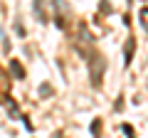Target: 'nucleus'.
Listing matches in <instances>:
<instances>
[{
  "mask_svg": "<svg viewBox=\"0 0 148 138\" xmlns=\"http://www.w3.org/2000/svg\"><path fill=\"white\" fill-rule=\"evenodd\" d=\"M10 67H12V74H15V77H22V74H25V72H22V67H20L17 62H12Z\"/></svg>",
  "mask_w": 148,
  "mask_h": 138,
  "instance_id": "1",
  "label": "nucleus"
},
{
  "mask_svg": "<svg viewBox=\"0 0 148 138\" xmlns=\"http://www.w3.org/2000/svg\"><path fill=\"white\" fill-rule=\"evenodd\" d=\"M99 131H101V123L94 121V123H91V133H94V136H99Z\"/></svg>",
  "mask_w": 148,
  "mask_h": 138,
  "instance_id": "3",
  "label": "nucleus"
},
{
  "mask_svg": "<svg viewBox=\"0 0 148 138\" xmlns=\"http://www.w3.org/2000/svg\"><path fill=\"white\" fill-rule=\"evenodd\" d=\"M131 52H133V40H128V44H126V64L131 62Z\"/></svg>",
  "mask_w": 148,
  "mask_h": 138,
  "instance_id": "2",
  "label": "nucleus"
},
{
  "mask_svg": "<svg viewBox=\"0 0 148 138\" xmlns=\"http://www.w3.org/2000/svg\"><path fill=\"white\" fill-rule=\"evenodd\" d=\"M141 15H143V20H146V22H143V25H146V27H148V10H143V12H141Z\"/></svg>",
  "mask_w": 148,
  "mask_h": 138,
  "instance_id": "4",
  "label": "nucleus"
}]
</instances>
